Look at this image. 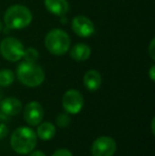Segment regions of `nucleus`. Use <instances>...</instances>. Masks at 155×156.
<instances>
[{
	"label": "nucleus",
	"mask_w": 155,
	"mask_h": 156,
	"mask_svg": "<svg viewBox=\"0 0 155 156\" xmlns=\"http://www.w3.org/2000/svg\"><path fill=\"white\" fill-rule=\"evenodd\" d=\"M0 109L1 113L6 116H15L20 112L21 102L16 98H6L0 103Z\"/></svg>",
	"instance_id": "obj_12"
},
{
	"label": "nucleus",
	"mask_w": 155,
	"mask_h": 156,
	"mask_svg": "<svg viewBox=\"0 0 155 156\" xmlns=\"http://www.w3.org/2000/svg\"><path fill=\"white\" fill-rule=\"evenodd\" d=\"M83 82H84V86L86 87L89 91H96L101 86L102 76L99 71H97V70H95V69H91V70H88V71L84 74Z\"/></svg>",
	"instance_id": "obj_10"
},
{
	"label": "nucleus",
	"mask_w": 155,
	"mask_h": 156,
	"mask_svg": "<svg viewBox=\"0 0 155 156\" xmlns=\"http://www.w3.org/2000/svg\"><path fill=\"white\" fill-rule=\"evenodd\" d=\"M154 121H155V120L153 118V119H152V121H151V131H152V134H153V135H154Z\"/></svg>",
	"instance_id": "obj_23"
},
{
	"label": "nucleus",
	"mask_w": 155,
	"mask_h": 156,
	"mask_svg": "<svg viewBox=\"0 0 155 156\" xmlns=\"http://www.w3.org/2000/svg\"><path fill=\"white\" fill-rule=\"evenodd\" d=\"M29 156H46L45 153H43L41 151H32L31 154Z\"/></svg>",
	"instance_id": "obj_21"
},
{
	"label": "nucleus",
	"mask_w": 155,
	"mask_h": 156,
	"mask_svg": "<svg viewBox=\"0 0 155 156\" xmlns=\"http://www.w3.org/2000/svg\"><path fill=\"white\" fill-rule=\"evenodd\" d=\"M23 117L28 124L37 125L41 122L44 118V108L38 102H30L26 105Z\"/></svg>",
	"instance_id": "obj_9"
},
{
	"label": "nucleus",
	"mask_w": 155,
	"mask_h": 156,
	"mask_svg": "<svg viewBox=\"0 0 155 156\" xmlns=\"http://www.w3.org/2000/svg\"><path fill=\"white\" fill-rule=\"evenodd\" d=\"M155 39H152L151 43H150V47H149V53L151 56L152 60H155V55H154V45H155Z\"/></svg>",
	"instance_id": "obj_20"
},
{
	"label": "nucleus",
	"mask_w": 155,
	"mask_h": 156,
	"mask_svg": "<svg viewBox=\"0 0 155 156\" xmlns=\"http://www.w3.org/2000/svg\"><path fill=\"white\" fill-rule=\"evenodd\" d=\"M15 76L12 70L10 69H1L0 70V86L8 87L14 82Z\"/></svg>",
	"instance_id": "obj_15"
},
{
	"label": "nucleus",
	"mask_w": 155,
	"mask_h": 156,
	"mask_svg": "<svg viewBox=\"0 0 155 156\" xmlns=\"http://www.w3.org/2000/svg\"><path fill=\"white\" fill-rule=\"evenodd\" d=\"M56 123L61 127H66L70 123V117L67 114H60L56 118Z\"/></svg>",
	"instance_id": "obj_17"
},
{
	"label": "nucleus",
	"mask_w": 155,
	"mask_h": 156,
	"mask_svg": "<svg viewBox=\"0 0 155 156\" xmlns=\"http://www.w3.org/2000/svg\"><path fill=\"white\" fill-rule=\"evenodd\" d=\"M37 144L36 134L33 129L27 126L16 129L11 137V147L18 154H28L35 149Z\"/></svg>",
	"instance_id": "obj_1"
},
{
	"label": "nucleus",
	"mask_w": 155,
	"mask_h": 156,
	"mask_svg": "<svg viewBox=\"0 0 155 156\" xmlns=\"http://www.w3.org/2000/svg\"><path fill=\"white\" fill-rule=\"evenodd\" d=\"M17 78L28 87H37L45 80L43 68L35 62H23L17 67Z\"/></svg>",
	"instance_id": "obj_2"
},
{
	"label": "nucleus",
	"mask_w": 155,
	"mask_h": 156,
	"mask_svg": "<svg viewBox=\"0 0 155 156\" xmlns=\"http://www.w3.org/2000/svg\"><path fill=\"white\" fill-rule=\"evenodd\" d=\"M154 70H155V67H154V66H152L151 69H150V78H151V80H152V81H154V80H155Z\"/></svg>",
	"instance_id": "obj_22"
},
{
	"label": "nucleus",
	"mask_w": 155,
	"mask_h": 156,
	"mask_svg": "<svg viewBox=\"0 0 155 156\" xmlns=\"http://www.w3.org/2000/svg\"><path fill=\"white\" fill-rule=\"evenodd\" d=\"M9 134V127L5 124L0 123V139H3L8 136Z\"/></svg>",
	"instance_id": "obj_19"
},
{
	"label": "nucleus",
	"mask_w": 155,
	"mask_h": 156,
	"mask_svg": "<svg viewBox=\"0 0 155 156\" xmlns=\"http://www.w3.org/2000/svg\"><path fill=\"white\" fill-rule=\"evenodd\" d=\"M23 58L26 62H35L38 58V51L34 48H27L25 49Z\"/></svg>",
	"instance_id": "obj_16"
},
{
	"label": "nucleus",
	"mask_w": 155,
	"mask_h": 156,
	"mask_svg": "<svg viewBox=\"0 0 155 156\" xmlns=\"http://www.w3.org/2000/svg\"><path fill=\"white\" fill-rule=\"evenodd\" d=\"M47 50L54 55H63L70 48V37L64 30L53 29L45 37Z\"/></svg>",
	"instance_id": "obj_4"
},
{
	"label": "nucleus",
	"mask_w": 155,
	"mask_h": 156,
	"mask_svg": "<svg viewBox=\"0 0 155 156\" xmlns=\"http://www.w3.org/2000/svg\"><path fill=\"white\" fill-rule=\"evenodd\" d=\"M37 136L41 140H50L55 135V126L51 122H44L41 123L37 127Z\"/></svg>",
	"instance_id": "obj_14"
},
{
	"label": "nucleus",
	"mask_w": 155,
	"mask_h": 156,
	"mask_svg": "<svg viewBox=\"0 0 155 156\" xmlns=\"http://www.w3.org/2000/svg\"><path fill=\"white\" fill-rule=\"evenodd\" d=\"M25 47L23 43L15 37H6L0 43V53L10 62H17L23 58Z\"/></svg>",
	"instance_id": "obj_5"
},
{
	"label": "nucleus",
	"mask_w": 155,
	"mask_h": 156,
	"mask_svg": "<svg viewBox=\"0 0 155 156\" xmlns=\"http://www.w3.org/2000/svg\"><path fill=\"white\" fill-rule=\"evenodd\" d=\"M32 21V13L25 5H12L4 14V23L13 30H20L28 27Z\"/></svg>",
	"instance_id": "obj_3"
},
{
	"label": "nucleus",
	"mask_w": 155,
	"mask_h": 156,
	"mask_svg": "<svg viewBox=\"0 0 155 156\" xmlns=\"http://www.w3.org/2000/svg\"><path fill=\"white\" fill-rule=\"evenodd\" d=\"M52 156H73L72 153L67 149H58L52 154Z\"/></svg>",
	"instance_id": "obj_18"
},
{
	"label": "nucleus",
	"mask_w": 155,
	"mask_h": 156,
	"mask_svg": "<svg viewBox=\"0 0 155 156\" xmlns=\"http://www.w3.org/2000/svg\"><path fill=\"white\" fill-rule=\"evenodd\" d=\"M73 32L80 37H89L95 33V25L86 16H76L71 21Z\"/></svg>",
	"instance_id": "obj_8"
},
{
	"label": "nucleus",
	"mask_w": 155,
	"mask_h": 156,
	"mask_svg": "<svg viewBox=\"0 0 155 156\" xmlns=\"http://www.w3.org/2000/svg\"><path fill=\"white\" fill-rule=\"evenodd\" d=\"M1 30H2V23H1V21H0V32H1Z\"/></svg>",
	"instance_id": "obj_24"
},
{
	"label": "nucleus",
	"mask_w": 155,
	"mask_h": 156,
	"mask_svg": "<svg viewBox=\"0 0 155 156\" xmlns=\"http://www.w3.org/2000/svg\"><path fill=\"white\" fill-rule=\"evenodd\" d=\"M91 53V50L89 46L84 43H79L75 45L70 50V56L77 62H83L89 58Z\"/></svg>",
	"instance_id": "obj_13"
},
{
	"label": "nucleus",
	"mask_w": 155,
	"mask_h": 156,
	"mask_svg": "<svg viewBox=\"0 0 155 156\" xmlns=\"http://www.w3.org/2000/svg\"><path fill=\"white\" fill-rule=\"evenodd\" d=\"M62 104L67 113L75 115L82 111L84 106V98L77 89H69L63 96Z\"/></svg>",
	"instance_id": "obj_6"
},
{
	"label": "nucleus",
	"mask_w": 155,
	"mask_h": 156,
	"mask_svg": "<svg viewBox=\"0 0 155 156\" xmlns=\"http://www.w3.org/2000/svg\"><path fill=\"white\" fill-rule=\"evenodd\" d=\"M45 6L50 13L61 17L66 15L69 11L67 0H45Z\"/></svg>",
	"instance_id": "obj_11"
},
{
	"label": "nucleus",
	"mask_w": 155,
	"mask_h": 156,
	"mask_svg": "<svg viewBox=\"0 0 155 156\" xmlns=\"http://www.w3.org/2000/svg\"><path fill=\"white\" fill-rule=\"evenodd\" d=\"M116 141L108 136H102L97 138L91 146L93 156H113L116 153Z\"/></svg>",
	"instance_id": "obj_7"
}]
</instances>
